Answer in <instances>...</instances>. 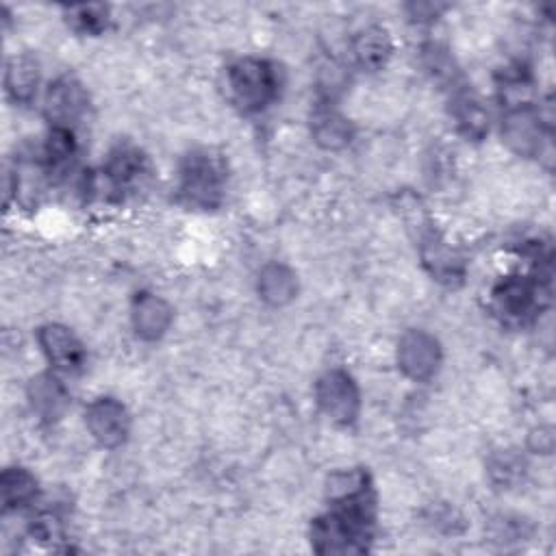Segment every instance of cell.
Listing matches in <instances>:
<instances>
[{
  "label": "cell",
  "instance_id": "1",
  "mask_svg": "<svg viewBox=\"0 0 556 556\" xmlns=\"http://www.w3.org/2000/svg\"><path fill=\"white\" fill-rule=\"evenodd\" d=\"M330 510L311 523L317 554H363L369 549L376 521V493L363 469L337 471L328 480Z\"/></svg>",
  "mask_w": 556,
  "mask_h": 556
},
{
  "label": "cell",
  "instance_id": "2",
  "mask_svg": "<svg viewBox=\"0 0 556 556\" xmlns=\"http://www.w3.org/2000/svg\"><path fill=\"white\" fill-rule=\"evenodd\" d=\"M230 100L243 113H261L278 98V72L267 59L245 56L226 72Z\"/></svg>",
  "mask_w": 556,
  "mask_h": 556
},
{
  "label": "cell",
  "instance_id": "3",
  "mask_svg": "<svg viewBox=\"0 0 556 556\" xmlns=\"http://www.w3.org/2000/svg\"><path fill=\"white\" fill-rule=\"evenodd\" d=\"M226 169L217 156L206 150H195L185 156L178 169L180 200L200 211L217 208L224 200Z\"/></svg>",
  "mask_w": 556,
  "mask_h": 556
},
{
  "label": "cell",
  "instance_id": "4",
  "mask_svg": "<svg viewBox=\"0 0 556 556\" xmlns=\"http://www.w3.org/2000/svg\"><path fill=\"white\" fill-rule=\"evenodd\" d=\"M549 298V285L539 282L534 276H504L491 291V306L495 315L510 326H521L539 313Z\"/></svg>",
  "mask_w": 556,
  "mask_h": 556
},
{
  "label": "cell",
  "instance_id": "5",
  "mask_svg": "<svg viewBox=\"0 0 556 556\" xmlns=\"http://www.w3.org/2000/svg\"><path fill=\"white\" fill-rule=\"evenodd\" d=\"M148 174V161L135 146H117L109 152L100 176L89 178L87 191H98L106 200H122Z\"/></svg>",
  "mask_w": 556,
  "mask_h": 556
},
{
  "label": "cell",
  "instance_id": "6",
  "mask_svg": "<svg viewBox=\"0 0 556 556\" xmlns=\"http://www.w3.org/2000/svg\"><path fill=\"white\" fill-rule=\"evenodd\" d=\"M552 126H547L539 113V106L523 104L504 109L502 139L519 156H543L549 150Z\"/></svg>",
  "mask_w": 556,
  "mask_h": 556
},
{
  "label": "cell",
  "instance_id": "7",
  "mask_svg": "<svg viewBox=\"0 0 556 556\" xmlns=\"http://www.w3.org/2000/svg\"><path fill=\"white\" fill-rule=\"evenodd\" d=\"M315 400L326 417L339 426L356 421L361 410V393L354 378L343 369H330L315 382Z\"/></svg>",
  "mask_w": 556,
  "mask_h": 556
},
{
  "label": "cell",
  "instance_id": "8",
  "mask_svg": "<svg viewBox=\"0 0 556 556\" xmlns=\"http://www.w3.org/2000/svg\"><path fill=\"white\" fill-rule=\"evenodd\" d=\"M397 365L415 382L430 380L441 365V345L426 330H406L397 341Z\"/></svg>",
  "mask_w": 556,
  "mask_h": 556
},
{
  "label": "cell",
  "instance_id": "9",
  "mask_svg": "<svg viewBox=\"0 0 556 556\" xmlns=\"http://www.w3.org/2000/svg\"><path fill=\"white\" fill-rule=\"evenodd\" d=\"M89 98L74 76H59L50 83L43 98V113L54 128H70L87 113Z\"/></svg>",
  "mask_w": 556,
  "mask_h": 556
},
{
  "label": "cell",
  "instance_id": "10",
  "mask_svg": "<svg viewBox=\"0 0 556 556\" xmlns=\"http://www.w3.org/2000/svg\"><path fill=\"white\" fill-rule=\"evenodd\" d=\"M85 424H87L89 434L102 447L122 445L130 432V417H128L126 406L109 395L96 397L87 406Z\"/></svg>",
  "mask_w": 556,
  "mask_h": 556
},
{
  "label": "cell",
  "instance_id": "11",
  "mask_svg": "<svg viewBox=\"0 0 556 556\" xmlns=\"http://www.w3.org/2000/svg\"><path fill=\"white\" fill-rule=\"evenodd\" d=\"M419 256L428 274L447 285L456 287L465 278V261L463 256L434 230V228H419Z\"/></svg>",
  "mask_w": 556,
  "mask_h": 556
},
{
  "label": "cell",
  "instance_id": "12",
  "mask_svg": "<svg viewBox=\"0 0 556 556\" xmlns=\"http://www.w3.org/2000/svg\"><path fill=\"white\" fill-rule=\"evenodd\" d=\"M37 341L48 358L61 371H78L85 363V348L80 339L63 324H43L37 330Z\"/></svg>",
  "mask_w": 556,
  "mask_h": 556
},
{
  "label": "cell",
  "instance_id": "13",
  "mask_svg": "<svg viewBox=\"0 0 556 556\" xmlns=\"http://www.w3.org/2000/svg\"><path fill=\"white\" fill-rule=\"evenodd\" d=\"M130 321L139 339L156 341L167 332L172 324V308L163 298L154 293H137L132 300Z\"/></svg>",
  "mask_w": 556,
  "mask_h": 556
},
{
  "label": "cell",
  "instance_id": "14",
  "mask_svg": "<svg viewBox=\"0 0 556 556\" xmlns=\"http://www.w3.org/2000/svg\"><path fill=\"white\" fill-rule=\"evenodd\" d=\"M26 395L33 413H37V417L43 421L61 419L70 404L67 389L54 374H37L28 382Z\"/></svg>",
  "mask_w": 556,
  "mask_h": 556
},
{
  "label": "cell",
  "instance_id": "15",
  "mask_svg": "<svg viewBox=\"0 0 556 556\" xmlns=\"http://www.w3.org/2000/svg\"><path fill=\"white\" fill-rule=\"evenodd\" d=\"M311 135L326 150H341L352 141L354 128L350 119L328 102H319L311 113Z\"/></svg>",
  "mask_w": 556,
  "mask_h": 556
},
{
  "label": "cell",
  "instance_id": "16",
  "mask_svg": "<svg viewBox=\"0 0 556 556\" xmlns=\"http://www.w3.org/2000/svg\"><path fill=\"white\" fill-rule=\"evenodd\" d=\"M450 113L456 124V130L471 139L480 141L489 130V115L482 106V102L467 89V85L452 91L450 98Z\"/></svg>",
  "mask_w": 556,
  "mask_h": 556
},
{
  "label": "cell",
  "instance_id": "17",
  "mask_svg": "<svg viewBox=\"0 0 556 556\" xmlns=\"http://www.w3.org/2000/svg\"><path fill=\"white\" fill-rule=\"evenodd\" d=\"M39 85V63L30 54H15L7 61L4 89L7 96L17 104H28Z\"/></svg>",
  "mask_w": 556,
  "mask_h": 556
},
{
  "label": "cell",
  "instance_id": "18",
  "mask_svg": "<svg viewBox=\"0 0 556 556\" xmlns=\"http://www.w3.org/2000/svg\"><path fill=\"white\" fill-rule=\"evenodd\" d=\"M393 52L389 33L382 26H367L352 39V56L363 70H380Z\"/></svg>",
  "mask_w": 556,
  "mask_h": 556
},
{
  "label": "cell",
  "instance_id": "19",
  "mask_svg": "<svg viewBox=\"0 0 556 556\" xmlns=\"http://www.w3.org/2000/svg\"><path fill=\"white\" fill-rule=\"evenodd\" d=\"M256 289L261 300L267 302L269 306H285L298 293V278L287 265L267 263L258 274Z\"/></svg>",
  "mask_w": 556,
  "mask_h": 556
},
{
  "label": "cell",
  "instance_id": "20",
  "mask_svg": "<svg viewBox=\"0 0 556 556\" xmlns=\"http://www.w3.org/2000/svg\"><path fill=\"white\" fill-rule=\"evenodd\" d=\"M0 497L4 510H17L37 497V480L24 467H7L0 476Z\"/></svg>",
  "mask_w": 556,
  "mask_h": 556
},
{
  "label": "cell",
  "instance_id": "21",
  "mask_svg": "<svg viewBox=\"0 0 556 556\" xmlns=\"http://www.w3.org/2000/svg\"><path fill=\"white\" fill-rule=\"evenodd\" d=\"M76 154V141L74 132L70 128H50L46 143H43V165L48 174H61L70 167L72 159Z\"/></svg>",
  "mask_w": 556,
  "mask_h": 556
},
{
  "label": "cell",
  "instance_id": "22",
  "mask_svg": "<svg viewBox=\"0 0 556 556\" xmlns=\"http://www.w3.org/2000/svg\"><path fill=\"white\" fill-rule=\"evenodd\" d=\"M67 24L83 35H100L109 24V7L104 4H74L65 9Z\"/></svg>",
  "mask_w": 556,
  "mask_h": 556
},
{
  "label": "cell",
  "instance_id": "23",
  "mask_svg": "<svg viewBox=\"0 0 556 556\" xmlns=\"http://www.w3.org/2000/svg\"><path fill=\"white\" fill-rule=\"evenodd\" d=\"M489 471L491 476L500 482V484H513L515 480L521 478L523 473V460L515 454H495L491 458V465H489Z\"/></svg>",
  "mask_w": 556,
  "mask_h": 556
},
{
  "label": "cell",
  "instance_id": "24",
  "mask_svg": "<svg viewBox=\"0 0 556 556\" xmlns=\"http://www.w3.org/2000/svg\"><path fill=\"white\" fill-rule=\"evenodd\" d=\"M443 9H445L443 4H434V2H413V4H406V11H408L410 17L417 20V22L432 20V17H437Z\"/></svg>",
  "mask_w": 556,
  "mask_h": 556
},
{
  "label": "cell",
  "instance_id": "25",
  "mask_svg": "<svg viewBox=\"0 0 556 556\" xmlns=\"http://www.w3.org/2000/svg\"><path fill=\"white\" fill-rule=\"evenodd\" d=\"M552 443H554V434H552V428H539L530 434V447L536 450V452H552Z\"/></svg>",
  "mask_w": 556,
  "mask_h": 556
}]
</instances>
